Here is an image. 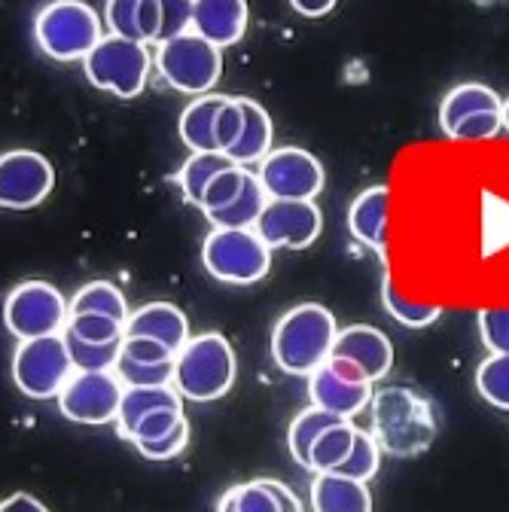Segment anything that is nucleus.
Returning a JSON list of instances; mask_svg holds the SVG:
<instances>
[{
	"instance_id": "obj_1",
	"label": "nucleus",
	"mask_w": 509,
	"mask_h": 512,
	"mask_svg": "<svg viewBox=\"0 0 509 512\" xmlns=\"http://www.w3.org/2000/svg\"><path fill=\"white\" fill-rule=\"evenodd\" d=\"M372 439L391 458L424 455L436 439V412L424 394L406 384L372 394Z\"/></svg>"
},
{
	"instance_id": "obj_2",
	"label": "nucleus",
	"mask_w": 509,
	"mask_h": 512,
	"mask_svg": "<svg viewBox=\"0 0 509 512\" xmlns=\"http://www.w3.org/2000/svg\"><path fill=\"white\" fill-rule=\"evenodd\" d=\"M339 327L330 308L317 302L293 305L272 330V357L287 375H311L333 354Z\"/></svg>"
},
{
	"instance_id": "obj_3",
	"label": "nucleus",
	"mask_w": 509,
	"mask_h": 512,
	"mask_svg": "<svg viewBox=\"0 0 509 512\" xmlns=\"http://www.w3.org/2000/svg\"><path fill=\"white\" fill-rule=\"evenodd\" d=\"M238 375V360L232 345L220 333L193 336L174 357L171 384L180 397L193 403H214L226 397Z\"/></svg>"
},
{
	"instance_id": "obj_4",
	"label": "nucleus",
	"mask_w": 509,
	"mask_h": 512,
	"mask_svg": "<svg viewBox=\"0 0 509 512\" xmlns=\"http://www.w3.org/2000/svg\"><path fill=\"white\" fill-rule=\"evenodd\" d=\"M202 263L211 278L232 287H250L269 275L272 247L257 229H214L202 244Z\"/></svg>"
},
{
	"instance_id": "obj_5",
	"label": "nucleus",
	"mask_w": 509,
	"mask_h": 512,
	"mask_svg": "<svg viewBox=\"0 0 509 512\" xmlns=\"http://www.w3.org/2000/svg\"><path fill=\"white\" fill-rule=\"evenodd\" d=\"M34 37L49 58L77 61L86 58L104 34L98 13L83 0H52L34 22Z\"/></svg>"
},
{
	"instance_id": "obj_6",
	"label": "nucleus",
	"mask_w": 509,
	"mask_h": 512,
	"mask_svg": "<svg viewBox=\"0 0 509 512\" xmlns=\"http://www.w3.org/2000/svg\"><path fill=\"white\" fill-rule=\"evenodd\" d=\"M156 68L168 86L186 95H208L223 77V52L196 31L159 43Z\"/></svg>"
},
{
	"instance_id": "obj_7",
	"label": "nucleus",
	"mask_w": 509,
	"mask_h": 512,
	"mask_svg": "<svg viewBox=\"0 0 509 512\" xmlns=\"http://www.w3.org/2000/svg\"><path fill=\"white\" fill-rule=\"evenodd\" d=\"M150 64L153 58L147 52V43L110 34L101 37L98 46L83 58V71L92 86L119 98H135L147 86Z\"/></svg>"
},
{
	"instance_id": "obj_8",
	"label": "nucleus",
	"mask_w": 509,
	"mask_h": 512,
	"mask_svg": "<svg viewBox=\"0 0 509 512\" xmlns=\"http://www.w3.org/2000/svg\"><path fill=\"white\" fill-rule=\"evenodd\" d=\"M68 317L71 302L46 281H22L4 299V324L19 342L65 333Z\"/></svg>"
},
{
	"instance_id": "obj_9",
	"label": "nucleus",
	"mask_w": 509,
	"mask_h": 512,
	"mask_svg": "<svg viewBox=\"0 0 509 512\" xmlns=\"http://www.w3.org/2000/svg\"><path fill=\"white\" fill-rule=\"evenodd\" d=\"M74 363L65 345V336H40L28 339L16 348L13 357V381L16 388L31 400H49L65 391L71 381Z\"/></svg>"
},
{
	"instance_id": "obj_10",
	"label": "nucleus",
	"mask_w": 509,
	"mask_h": 512,
	"mask_svg": "<svg viewBox=\"0 0 509 512\" xmlns=\"http://www.w3.org/2000/svg\"><path fill=\"white\" fill-rule=\"evenodd\" d=\"M260 183L269 192V199H302L314 202L324 189V165L314 153L302 147H281L272 150L260 162Z\"/></svg>"
},
{
	"instance_id": "obj_11",
	"label": "nucleus",
	"mask_w": 509,
	"mask_h": 512,
	"mask_svg": "<svg viewBox=\"0 0 509 512\" xmlns=\"http://www.w3.org/2000/svg\"><path fill=\"white\" fill-rule=\"evenodd\" d=\"M125 384L116 372H77L58 394V409L68 421L98 427L116 421Z\"/></svg>"
},
{
	"instance_id": "obj_12",
	"label": "nucleus",
	"mask_w": 509,
	"mask_h": 512,
	"mask_svg": "<svg viewBox=\"0 0 509 512\" xmlns=\"http://www.w3.org/2000/svg\"><path fill=\"white\" fill-rule=\"evenodd\" d=\"M55 186V171L46 156L34 150H10L0 156V208L31 211Z\"/></svg>"
},
{
	"instance_id": "obj_13",
	"label": "nucleus",
	"mask_w": 509,
	"mask_h": 512,
	"mask_svg": "<svg viewBox=\"0 0 509 512\" xmlns=\"http://www.w3.org/2000/svg\"><path fill=\"white\" fill-rule=\"evenodd\" d=\"M260 238L275 250H305L311 247L317 238H321L324 229V214L314 202H302V199H269L266 211L260 214L257 226Z\"/></svg>"
},
{
	"instance_id": "obj_14",
	"label": "nucleus",
	"mask_w": 509,
	"mask_h": 512,
	"mask_svg": "<svg viewBox=\"0 0 509 512\" xmlns=\"http://www.w3.org/2000/svg\"><path fill=\"white\" fill-rule=\"evenodd\" d=\"M308 397L311 406L351 421L372 403V381H348L330 363H324L308 375Z\"/></svg>"
},
{
	"instance_id": "obj_15",
	"label": "nucleus",
	"mask_w": 509,
	"mask_h": 512,
	"mask_svg": "<svg viewBox=\"0 0 509 512\" xmlns=\"http://www.w3.org/2000/svg\"><path fill=\"white\" fill-rule=\"evenodd\" d=\"M330 357H345V360L357 363L366 372V378L375 384V381L385 378L394 366V345L385 333L375 330V327L351 324V327L339 330Z\"/></svg>"
},
{
	"instance_id": "obj_16",
	"label": "nucleus",
	"mask_w": 509,
	"mask_h": 512,
	"mask_svg": "<svg viewBox=\"0 0 509 512\" xmlns=\"http://www.w3.org/2000/svg\"><path fill=\"white\" fill-rule=\"evenodd\" d=\"M391 189L388 186H369L351 202L348 208V229L351 235L375 250L378 256L388 250V226H391Z\"/></svg>"
},
{
	"instance_id": "obj_17",
	"label": "nucleus",
	"mask_w": 509,
	"mask_h": 512,
	"mask_svg": "<svg viewBox=\"0 0 509 512\" xmlns=\"http://www.w3.org/2000/svg\"><path fill=\"white\" fill-rule=\"evenodd\" d=\"M193 31L214 46H232L247 31V0H193Z\"/></svg>"
},
{
	"instance_id": "obj_18",
	"label": "nucleus",
	"mask_w": 509,
	"mask_h": 512,
	"mask_svg": "<svg viewBox=\"0 0 509 512\" xmlns=\"http://www.w3.org/2000/svg\"><path fill=\"white\" fill-rule=\"evenodd\" d=\"M125 336H147V339L168 345L174 354H180V348L189 342V320L171 302H150V305H141L135 314H129V320H125Z\"/></svg>"
},
{
	"instance_id": "obj_19",
	"label": "nucleus",
	"mask_w": 509,
	"mask_h": 512,
	"mask_svg": "<svg viewBox=\"0 0 509 512\" xmlns=\"http://www.w3.org/2000/svg\"><path fill=\"white\" fill-rule=\"evenodd\" d=\"M311 509L314 512H372V494L366 482H357L339 473H314Z\"/></svg>"
},
{
	"instance_id": "obj_20",
	"label": "nucleus",
	"mask_w": 509,
	"mask_h": 512,
	"mask_svg": "<svg viewBox=\"0 0 509 512\" xmlns=\"http://www.w3.org/2000/svg\"><path fill=\"white\" fill-rule=\"evenodd\" d=\"M238 101L244 110V132L226 156L244 168L253 162H263L272 153V116L253 98H238Z\"/></svg>"
},
{
	"instance_id": "obj_21",
	"label": "nucleus",
	"mask_w": 509,
	"mask_h": 512,
	"mask_svg": "<svg viewBox=\"0 0 509 512\" xmlns=\"http://www.w3.org/2000/svg\"><path fill=\"white\" fill-rule=\"evenodd\" d=\"M485 110H503L500 95L485 83H461L439 104V128L449 135L458 122H464L476 113H485Z\"/></svg>"
},
{
	"instance_id": "obj_22",
	"label": "nucleus",
	"mask_w": 509,
	"mask_h": 512,
	"mask_svg": "<svg viewBox=\"0 0 509 512\" xmlns=\"http://www.w3.org/2000/svg\"><path fill=\"white\" fill-rule=\"evenodd\" d=\"M226 95H199L180 113V138L193 153H220L214 141V122L217 110L223 107Z\"/></svg>"
},
{
	"instance_id": "obj_23",
	"label": "nucleus",
	"mask_w": 509,
	"mask_h": 512,
	"mask_svg": "<svg viewBox=\"0 0 509 512\" xmlns=\"http://www.w3.org/2000/svg\"><path fill=\"white\" fill-rule=\"evenodd\" d=\"M171 406H183L174 384H159V388H125L119 400V412H116V430L122 436H129L144 415L156 409H171Z\"/></svg>"
},
{
	"instance_id": "obj_24",
	"label": "nucleus",
	"mask_w": 509,
	"mask_h": 512,
	"mask_svg": "<svg viewBox=\"0 0 509 512\" xmlns=\"http://www.w3.org/2000/svg\"><path fill=\"white\" fill-rule=\"evenodd\" d=\"M266 205H269V192L263 189L257 174H250L244 189H241V196L232 205L208 214V220L214 229H253L260 220V214L266 211Z\"/></svg>"
},
{
	"instance_id": "obj_25",
	"label": "nucleus",
	"mask_w": 509,
	"mask_h": 512,
	"mask_svg": "<svg viewBox=\"0 0 509 512\" xmlns=\"http://www.w3.org/2000/svg\"><path fill=\"white\" fill-rule=\"evenodd\" d=\"M354 436H357V427L351 421H336L333 427H327L311 445L308 470L311 473H336L345 464V458L351 455Z\"/></svg>"
},
{
	"instance_id": "obj_26",
	"label": "nucleus",
	"mask_w": 509,
	"mask_h": 512,
	"mask_svg": "<svg viewBox=\"0 0 509 512\" xmlns=\"http://www.w3.org/2000/svg\"><path fill=\"white\" fill-rule=\"evenodd\" d=\"M229 165H235V162L226 153H193L189 156L183 162V168L177 171V186L183 192V202L199 208L202 196H205V186Z\"/></svg>"
},
{
	"instance_id": "obj_27",
	"label": "nucleus",
	"mask_w": 509,
	"mask_h": 512,
	"mask_svg": "<svg viewBox=\"0 0 509 512\" xmlns=\"http://www.w3.org/2000/svg\"><path fill=\"white\" fill-rule=\"evenodd\" d=\"M336 421H348V418H339V415H333L327 409H317V406H311V409H305V412L296 415V421L287 430V445H290L293 461L302 470H308V452H311L314 439L321 436L327 427H333Z\"/></svg>"
},
{
	"instance_id": "obj_28",
	"label": "nucleus",
	"mask_w": 509,
	"mask_h": 512,
	"mask_svg": "<svg viewBox=\"0 0 509 512\" xmlns=\"http://www.w3.org/2000/svg\"><path fill=\"white\" fill-rule=\"evenodd\" d=\"M71 314H107V317H116L125 324V320H129V305H125V296L116 284L92 281L74 293Z\"/></svg>"
},
{
	"instance_id": "obj_29",
	"label": "nucleus",
	"mask_w": 509,
	"mask_h": 512,
	"mask_svg": "<svg viewBox=\"0 0 509 512\" xmlns=\"http://www.w3.org/2000/svg\"><path fill=\"white\" fill-rule=\"evenodd\" d=\"M381 302H385V311L397 320V324L409 327V330H424L439 320V305H427V302H415L397 293V287L385 278L381 284Z\"/></svg>"
},
{
	"instance_id": "obj_30",
	"label": "nucleus",
	"mask_w": 509,
	"mask_h": 512,
	"mask_svg": "<svg viewBox=\"0 0 509 512\" xmlns=\"http://www.w3.org/2000/svg\"><path fill=\"white\" fill-rule=\"evenodd\" d=\"M476 391L494 409L509 412V354H491L479 363Z\"/></svg>"
},
{
	"instance_id": "obj_31",
	"label": "nucleus",
	"mask_w": 509,
	"mask_h": 512,
	"mask_svg": "<svg viewBox=\"0 0 509 512\" xmlns=\"http://www.w3.org/2000/svg\"><path fill=\"white\" fill-rule=\"evenodd\" d=\"M65 333H71L89 345H113V342L125 339V324L107 314H71Z\"/></svg>"
},
{
	"instance_id": "obj_32",
	"label": "nucleus",
	"mask_w": 509,
	"mask_h": 512,
	"mask_svg": "<svg viewBox=\"0 0 509 512\" xmlns=\"http://www.w3.org/2000/svg\"><path fill=\"white\" fill-rule=\"evenodd\" d=\"M217 512H281V509H278L275 494L266 488V482L257 479V482H247V485L229 488V491L220 497Z\"/></svg>"
},
{
	"instance_id": "obj_33",
	"label": "nucleus",
	"mask_w": 509,
	"mask_h": 512,
	"mask_svg": "<svg viewBox=\"0 0 509 512\" xmlns=\"http://www.w3.org/2000/svg\"><path fill=\"white\" fill-rule=\"evenodd\" d=\"M61 336H65V345H68V354H71V363H74L77 372H113L116 369L122 342H113V345H89V342H80L71 333H61Z\"/></svg>"
},
{
	"instance_id": "obj_34",
	"label": "nucleus",
	"mask_w": 509,
	"mask_h": 512,
	"mask_svg": "<svg viewBox=\"0 0 509 512\" xmlns=\"http://www.w3.org/2000/svg\"><path fill=\"white\" fill-rule=\"evenodd\" d=\"M247 177H250V171L241 168V165L223 168V171L205 186V196H202V205H199V208L205 211V217L214 214V211H220V208H226V205H232V202L241 196V189H244Z\"/></svg>"
},
{
	"instance_id": "obj_35",
	"label": "nucleus",
	"mask_w": 509,
	"mask_h": 512,
	"mask_svg": "<svg viewBox=\"0 0 509 512\" xmlns=\"http://www.w3.org/2000/svg\"><path fill=\"white\" fill-rule=\"evenodd\" d=\"M378 467H381V448H378V442L372 439V433L357 427L351 455L345 458V464L336 473L348 476V479H357V482H369L378 473Z\"/></svg>"
},
{
	"instance_id": "obj_36",
	"label": "nucleus",
	"mask_w": 509,
	"mask_h": 512,
	"mask_svg": "<svg viewBox=\"0 0 509 512\" xmlns=\"http://www.w3.org/2000/svg\"><path fill=\"white\" fill-rule=\"evenodd\" d=\"M116 378L125 384V388H159V384H171L174 378V360L168 363H138L122 357L116 360Z\"/></svg>"
},
{
	"instance_id": "obj_37",
	"label": "nucleus",
	"mask_w": 509,
	"mask_h": 512,
	"mask_svg": "<svg viewBox=\"0 0 509 512\" xmlns=\"http://www.w3.org/2000/svg\"><path fill=\"white\" fill-rule=\"evenodd\" d=\"M186 421V415H183V406H171V409H156V412H150V415H144L138 424H135V430L125 436V439H132L135 445H144V442H159V439H165L168 433H174L180 424Z\"/></svg>"
},
{
	"instance_id": "obj_38",
	"label": "nucleus",
	"mask_w": 509,
	"mask_h": 512,
	"mask_svg": "<svg viewBox=\"0 0 509 512\" xmlns=\"http://www.w3.org/2000/svg\"><path fill=\"white\" fill-rule=\"evenodd\" d=\"M503 132V116L500 110H485V113H476L464 122H458L449 138L452 141H464V144H476V141H491Z\"/></svg>"
},
{
	"instance_id": "obj_39",
	"label": "nucleus",
	"mask_w": 509,
	"mask_h": 512,
	"mask_svg": "<svg viewBox=\"0 0 509 512\" xmlns=\"http://www.w3.org/2000/svg\"><path fill=\"white\" fill-rule=\"evenodd\" d=\"M244 132V110H241V101L238 98H226L223 107L217 110V122H214V141H217V150L220 153H229L238 138Z\"/></svg>"
},
{
	"instance_id": "obj_40",
	"label": "nucleus",
	"mask_w": 509,
	"mask_h": 512,
	"mask_svg": "<svg viewBox=\"0 0 509 512\" xmlns=\"http://www.w3.org/2000/svg\"><path fill=\"white\" fill-rule=\"evenodd\" d=\"M479 336L491 354H509V308H482Z\"/></svg>"
},
{
	"instance_id": "obj_41",
	"label": "nucleus",
	"mask_w": 509,
	"mask_h": 512,
	"mask_svg": "<svg viewBox=\"0 0 509 512\" xmlns=\"http://www.w3.org/2000/svg\"><path fill=\"white\" fill-rule=\"evenodd\" d=\"M138 4H141V0H107V4H104V19H107L110 34L144 43L141 31H138Z\"/></svg>"
},
{
	"instance_id": "obj_42",
	"label": "nucleus",
	"mask_w": 509,
	"mask_h": 512,
	"mask_svg": "<svg viewBox=\"0 0 509 512\" xmlns=\"http://www.w3.org/2000/svg\"><path fill=\"white\" fill-rule=\"evenodd\" d=\"M159 43L193 28V0H159Z\"/></svg>"
},
{
	"instance_id": "obj_43",
	"label": "nucleus",
	"mask_w": 509,
	"mask_h": 512,
	"mask_svg": "<svg viewBox=\"0 0 509 512\" xmlns=\"http://www.w3.org/2000/svg\"><path fill=\"white\" fill-rule=\"evenodd\" d=\"M119 354L129 357V360H138V363H168V360L177 357L168 345H162L156 339H147V336H125Z\"/></svg>"
},
{
	"instance_id": "obj_44",
	"label": "nucleus",
	"mask_w": 509,
	"mask_h": 512,
	"mask_svg": "<svg viewBox=\"0 0 509 512\" xmlns=\"http://www.w3.org/2000/svg\"><path fill=\"white\" fill-rule=\"evenodd\" d=\"M186 445H189V424L183 421L174 433H168L165 439L159 442H144V445H135L138 452L150 461H171L177 458L180 452H186Z\"/></svg>"
},
{
	"instance_id": "obj_45",
	"label": "nucleus",
	"mask_w": 509,
	"mask_h": 512,
	"mask_svg": "<svg viewBox=\"0 0 509 512\" xmlns=\"http://www.w3.org/2000/svg\"><path fill=\"white\" fill-rule=\"evenodd\" d=\"M159 0H141L138 4V31H141V40L150 43L156 40L159 43Z\"/></svg>"
},
{
	"instance_id": "obj_46",
	"label": "nucleus",
	"mask_w": 509,
	"mask_h": 512,
	"mask_svg": "<svg viewBox=\"0 0 509 512\" xmlns=\"http://www.w3.org/2000/svg\"><path fill=\"white\" fill-rule=\"evenodd\" d=\"M263 482H266V488L275 494L281 512H302V500L296 497V491H293L290 485H284V482H278V479H263Z\"/></svg>"
},
{
	"instance_id": "obj_47",
	"label": "nucleus",
	"mask_w": 509,
	"mask_h": 512,
	"mask_svg": "<svg viewBox=\"0 0 509 512\" xmlns=\"http://www.w3.org/2000/svg\"><path fill=\"white\" fill-rule=\"evenodd\" d=\"M0 512H49L34 494H10L7 500H0Z\"/></svg>"
},
{
	"instance_id": "obj_48",
	"label": "nucleus",
	"mask_w": 509,
	"mask_h": 512,
	"mask_svg": "<svg viewBox=\"0 0 509 512\" xmlns=\"http://www.w3.org/2000/svg\"><path fill=\"white\" fill-rule=\"evenodd\" d=\"M336 4H339V0H290V7H293L299 16H305V19H321V16H327Z\"/></svg>"
},
{
	"instance_id": "obj_49",
	"label": "nucleus",
	"mask_w": 509,
	"mask_h": 512,
	"mask_svg": "<svg viewBox=\"0 0 509 512\" xmlns=\"http://www.w3.org/2000/svg\"><path fill=\"white\" fill-rule=\"evenodd\" d=\"M500 116H503V132L509 135V98L503 101V110H500Z\"/></svg>"
}]
</instances>
